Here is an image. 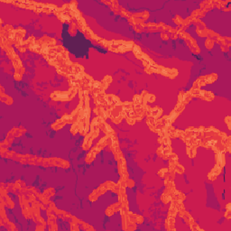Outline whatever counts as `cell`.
I'll list each match as a JSON object with an SVG mask.
<instances>
[{
    "instance_id": "cell-1",
    "label": "cell",
    "mask_w": 231,
    "mask_h": 231,
    "mask_svg": "<svg viewBox=\"0 0 231 231\" xmlns=\"http://www.w3.org/2000/svg\"><path fill=\"white\" fill-rule=\"evenodd\" d=\"M79 91V89L77 88H73L71 87L70 89L67 91H55L53 93L51 94V98L53 100H58V101H69L71 100L72 98H74L75 94Z\"/></svg>"
},
{
    "instance_id": "cell-2",
    "label": "cell",
    "mask_w": 231,
    "mask_h": 231,
    "mask_svg": "<svg viewBox=\"0 0 231 231\" xmlns=\"http://www.w3.org/2000/svg\"><path fill=\"white\" fill-rule=\"evenodd\" d=\"M133 42H125V41H110L109 50L114 52H125L133 49L134 47Z\"/></svg>"
},
{
    "instance_id": "cell-3",
    "label": "cell",
    "mask_w": 231,
    "mask_h": 231,
    "mask_svg": "<svg viewBox=\"0 0 231 231\" xmlns=\"http://www.w3.org/2000/svg\"><path fill=\"white\" fill-rule=\"evenodd\" d=\"M218 79V75L213 73L210 75H207V76H203L199 78L193 84V88L196 89H200V87L204 86L206 84H210V83H213L215 80H217Z\"/></svg>"
},
{
    "instance_id": "cell-4",
    "label": "cell",
    "mask_w": 231,
    "mask_h": 231,
    "mask_svg": "<svg viewBox=\"0 0 231 231\" xmlns=\"http://www.w3.org/2000/svg\"><path fill=\"white\" fill-rule=\"evenodd\" d=\"M157 72L163 74L164 76H166V77H168V78H171V79L175 78V77L178 75V71L175 70V69H168V68L161 67V66L158 67Z\"/></svg>"
},
{
    "instance_id": "cell-5",
    "label": "cell",
    "mask_w": 231,
    "mask_h": 231,
    "mask_svg": "<svg viewBox=\"0 0 231 231\" xmlns=\"http://www.w3.org/2000/svg\"><path fill=\"white\" fill-rule=\"evenodd\" d=\"M171 154V145H162L157 149V154L163 159H168L169 155Z\"/></svg>"
},
{
    "instance_id": "cell-6",
    "label": "cell",
    "mask_w": 231,
    "mask_h": 231,
    "mask_svg": "<svg viewBox=\"0 0 231 231\" xmlns=\"http://www.w3.org/2000/svg\"><path fill=\"white\" fill-rule=\"evenodd\" d=\"M196 97L197 98H200L201 99H204L206 101H211L212 99H214V94L212 92H210V91H205V90H201L199 89V91L197 92V94H196Z\"/></svg>"
},
{
    "instance_id": "cell-7",
    "label": "cell",
    "mask_w": 231,
    "mask_h": 231,
    "mask_svg": "<svg viewBox=\"0 0 231 231\" xmlns=\"http://www.w3.org/2000/svg\"><path fill=\"white\" fill-rule=\"evenodd\" d=\"M221 171H222V167H221L220 165H218V164H216L215 167L210 171L209 174H208V178H209L210 181L215 180V179L219 175V173L221 172Z\"/></svg>"
},
{
    "instance_id": "cell-8",
    "label": "cell",
    "mask_w": 231,
    "mask_h": 231,
    "mask_svg": "<svg viewBox=\"0 0 231 231\" xmlns=\"http://www.w3.org/2000/svg\"><path fill=\"white\" fill-rule=\"evenodd\" d=\"M187 44H188V46L190 47V49L192 51V52H194V53H200V48H199L197 43H196V41H195L193 38L190 37V38L187 40Z\"/></svg>"
},
{
    "instance_id": "cell-9",
    "label": "cell",
    "mask_w": 231,
    "mask_h": 231,
    "mask_svg": "<svg viewBox=\"0 0 231 231\" xmlns=\"http://www.w3.org/2000/svg\"><path fill=\"white\" fill-rule=\"evenodd\" d=\"M163 114V110H162L161 108H158V107H155V108H151V111H150L149 115L147 117H152L153 118H154L155 120L159 119V118L162 116Z\"/></svg>"
},
{
    "instance_id": "cell-10",
    "label": "cell",
    "mask_w": 231,
    "mask_h": 231,
    "mask_svg": "<svg viewBox=\"0 0 231 231\" xmlns=\"http://www.w3.org/2000/svg\"><path fill=\"white\" fill-rule=\"evenodd\" d=\"M121 207H122V204L120 202H118L117 204H113V205L109 206L107 209V210H106V215L107 216L113 215L115 212H117L118 210H119L121 209Z\"/></svg>"
},
{
    "instance_id": "cell-11",
    "label": "cell",
    "mask_w": 231,
    "mask_h": 231,
    "mask_svg": "<svg viewBox=\"0 0 231 231\" xmlns=\"http://www.w3.org/2000/svg\"><path fill=\"white\" fill-rule=\"evenodd\" d=\"M52 164H53V166H59L62 168H68L70 166V164H69L67 161H64L60 158H52Z\"/></svg>"
},
{
    "instance_id": "cell-12",
    "label": "cell",
    "mask_w": 231,
    "mask_h": 231,
    "mask_svg": "<svg viewBox=\"0 0 231 231\" xmlns=\"http://www.w3.org/2000/svg\"><path fill=\"white\" fill-rule=\"evenodd\" d=\"M214 1H204L201 4V10H202L203 12H208V11L211 10L214 7Z\"/></svg>"
},
{
    "instance_id": "cell-13",
    "label": "cell",
    "mask_w": 231,
    "mask_h": 231,
    "mask_svg": "<svg viewBox=\"0 0 231 231\" xmlns=\"http://www.w3.org/2000/svg\"><path fill=\"white\" fill-rule=\"evenodd\" d=\"M216 163H217V164L220 165L222 168L224 167V165H225V164H226L225 153H224V152H218V153H217V155H216Z\"/></svg>"
},
{
    "instance_id": "cell-14",
    "label": "cell",
    "mask_w": 231,
    "mask_h": 231,
    "mask_svg": "<svg viewBox=\"0 0 231 231\" xmlns=\"http://www.w3.org/2000/svg\"><path fill=\"white\" fill-rule=\"evenodd\" d=\"M92 141H93V138H92V137L89 135V134L88 133V134L86 135V137H85L84 141H83L82 148H83L84 150H89V149L91 147V145H92Z\"/></svg>"
},
{
    "instance_id": "cell-15",
    "label": "cell",
    "mask_w": 231,
    "mask_h": 231,
    "mask_svg": "<svg viewBox=\"0 0 231 231\" xmlns=\"http://www.w3.org/2000/svg\"><path fill=\"white\" fill-rule=\"evenodd\" d=\"M180 216H181V217L184 219V220H185V222H186L187 224H189L190 226L194 223V220H193L192 217H191L186 210L181 212V213H180Z\"/></svg>"
},
{
    "instance_id": "cell-16",
    "label": "cell",
    "mask_w": 231,
    "mask_h": 231,
    "mask_svg": "<svg viewBox=\"0 0 231 231\" xmlns=\"http://www.w3.org/2000/svg\"><path fill=\"white\" fill-rule=\"evenodd\" d=\"M100 129L104 132V133H106L107 134V135H112V134H114L115 132L113 131V129L110 128V125H108L107 123H105L104 122L102 125H101V126H100Z\"/></svg>"
},
{
    "instance_id": "cell-17",
    "label": "cell",
    "mask_w": 231,
    "mask_h": 231,
    "mask_svg": "<svg viewBox=\"0 0 231 231\" xmlns=\"http://www.w3.org/2000/svg\"><path fill=\"white\" fill-rule=\"evenodd\" d=\"M204 16V12L202 10H201V9H196L195 11H193V12L191 13V20H194V19H197V18H201V17H203Z\"/></svg>"
},
{
    "instance_id": "cell-18",
    "label": "cell",
    "mask_w": 231,
    "mask_h": 231,
    "mask_svg": "<svg viewBox=\"0 0 231 231\" xmlns=\"http://www.w3.org/2000/svg\"><path fill=\"white\" fill-rule=\"evenodd\" d=\"M196 150H197V146H195V145H187V154L191 158L195 157Z\"/></svg>"
},
{
    "instance_id": "cell-19",
    "label": "cell",
    "mask_w": 231,
    "mask_h": 231,
    "mask_svg": "<svg viewBox=\"0 0 231 231\" xmlns=\"http://www.w3.org/2000/svg\"><path fill=\"white\" fill-rule=\"evenodd\" d=\"M102 84H103V87H104V89H107L109 85H110V83L112 82V77L111 76H106L105 78H104L103 79H102Z\"/></svg>"
},
{
    "instance_id": "cell-20",
    "label": "cell",
    "mask_w": 231,
    "mask_h": 231,
    "mask_svg": "<svg viewBox=\"0 0 231 231\" xmlns=\"http://www.w3.org/2000/svg\"><path fill=\"white\" fill-rule=\"evenodd\" d=\"M1 100L6 103V104H8V105H11V104L13 103V99L11 98L9 96L7 95H5L4 93H1Z\"/></svg>"
},
{
    "instance_id": "cell-21",
    "label": "cell",
    "mask_w": 231,
    "mask_h": 231,
    "mask_svg": "<svg viewBox=\"0 0 231 231\" xmlns=\"http://www.w3.org/2000/svg\"><path fill=\"white\" fill-rule=\"evenodd\" d=\"M214 40L213 39H210V38H208L205 42V46H206V48L208 50H211L213 48V46H214Z\"/></svg>"
},
{
    "instance_id": "cell-22",
    "label": "cell",
    "mask_w": 231,
    "mask_h": 231,
    "mask_svg": "<svg viewBox=\"0 0 231 231\" xmlns=\"http://www.w3.org/2000/svg\"><path fill=\"white\" fill-rule=\"evenodd\" d=\"M56 219H57L56 215H53V214L48 215V224H49L50 226L56 224Z\"/></svg>"
},
{
    "instance_id": "cell-23",
    "label": "cell",
    "mask_w": 231,
    "mask_h": 231,
    "mask_svg": "<svg viewBox=\"0 0 231 231\" xmlns=\"http://www.w3.org/2000/svg\"><path fill=\"white\" fill-rule=\"evenodd\" d=\"M174 171L177 172V173H180V174H181V173L184 172V168L182 165L179 164H176L175 167H174Z\"/></svg>"
},
{
    "instance_id": "cell-24",
    "label": "cell",
    "mask_w": 231,
    "mask_h": 231,
    "mask_svg": "<svg viewBox=\"0 0 231 231\" xmlns=\"http://www.w3.org/2000/svg\"><path fill=\"white\" fill-rule=\"evenodd\" d=\"M119 13H120V15L122 16H125V17H128V18H130L132 16V14L128 13V11H126L125 9H124V8H120L119 9Z\"/></svg>"
},
{
    "instance_id": "cell-25",
    "label": "cell",
    "mask_w": 231,
    "mask_h": 231,
    "mask_svg": "<svg viewBox=\"0 0 231 231\" xmlns=\"http://www.w3.org/2000/svg\"><path fill=\"white\" fill-rule=\"evenodd\" d=\"M168 172H169V170L166 169V168H164V169H161V170L158 171V174H159L160 177L164 178V177L167 175V173H168Z\"/></svg>"
},
{
    "instance_id": "cell-26",
    "label": "cell",
    "mask_w": 231,
    "mask_h": 231,
    "mask_svg": "<svg viewBox=\"0 0 231 231\" xmlns=\"http://www.w3.org/2000/svg\"><path fill=\"white\" fill-rule=\"evenodd\" d=\"M99 197V195L97 193V191H94L93 192H92L90 195H89V200L91 201H97L98 200V198Z\"/></svg>"
},
{
    "instance_id": "cell-27",
    "label": "cell",
    "mask_w": 231,
    "mask_h": 231,
    "mask_svg": "<svg viewBox=\"0 0 231 231\" xmlns=\"http://www.w3.org/2000/svg\"><path fill=\"white\" fill-rule=\"evenodd\" d=\"M43 194L46 196V197L50 198L51 196H53V195H54V190H53L52 188H50V189H48V190H46Z\"/></svg>"
},
{
    "instance_id": "cell-28",
    "label": "cell",
    "mask_w": 231,
    "mask_h": 231,
    "mask_svg": "<svg viewBox=\"0 0 231 231\" xmlns=\"http://www.w3.org/2000/svg\"><path fill=\"white\" fill-rule=\"evenodd\" d=\"M182 21H183V19H181L180 16H176L174 17V19H173V22H174V23H175V24H176L178 26H181V24H182Z\"/></svg>"
},
{
    "instance_id": "cell-29",
    "label": "cell",
    "mask_w": 231,
    "mask_h": 231,
    "mask_svg": "<svg viewBox=\"0 0 231 231\" xmlns=\"http://www.w3.org/2000/svg\"><path fill=\"white\" fill-rule=\"evenodd\" d=\"M230 217H231V213H230V203H228L227 205V211H226V214H225V218L227 219H230Z\"/></svg>"
},
{
    "instance_id": "cell-30",
    "label": "cell",
    "mask_w": 231,
    "mask_h": 231,
    "mask_svg": "<svg viewBox=\"0 0 231 231\" xmlns=\"http://www.w3.org/2000/svg\"><path fill=\"white\" fill-rule=\"evenodd\" d=\"M125 185L128 186V187H130V188H132V187H134V185H135V182H134V181H133V180H130V179H126V180H125Z\"/></svg>"
},
{
    "instance_id": "cell-31",
    "label": "cell",
    "mask_w": 231,
    "mask_h": 231,
    "mask_svg": "<svg viewBox=\"0 0 231 231\" xmlns=\"http://www.w3.org/2000/svg\"><path fill=\"white\" fill-rule=\"evenodd\" d=\"M170 35H169V33H167V32H163L161 33V38L163 39V40H168L170 37H169Z\"/></svg>"
},
{
    "instance_id": "cell-32",
    "label": "cell",
    "mask_w": 231,
    "mask_h": 231,
    "mask_svg": "<svg viewBox=\"0 0 231 231\" xmlns=\"http://www.w3.org/2000/svg\"><path fill=\"white\" fill-rule=\"evenodd\" d=\"M230 119H231V118L229 117V116L225 118V121H226V124L227 125V128H228V129H230Z\"/></svg>"
}]
</instances>
